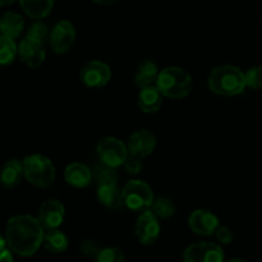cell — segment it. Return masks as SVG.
<instances>
[{"mask_svg": "<svg viewBox=\"0 0 262 262\" xmlns=\"http://www.w3.org/2000/svg\"><path fill=\"white\" fill-rule=\"evenodd\" d=\"M45 229L37 217L31 215H15L10 217L5 228L8 247L15 255L30 257L38 251L43 242Z\"/></svg>", "mask_w": 262, "mask_h": 262, "instance_id": "obj_1", "label": "cell"}, {"mask_svg": "<svg viewBox=\"0 0 262 262\" xmlns=\"http://www.w3.org/2000/svg\"><path fill=\"white\" fill-rule=\"evenodd\" d=\"M207 84L220 96H237L246 89L245 73L238 67L219 66L210 72Z\"/></svg>", "mask_w": 262, "mask_h": 262, "instance_id": "obj_2", "label": "cell"}, {"mask_svg": "<svg viewBox=\"0 0 262 262\" xmlns=\"http://www.w3.org/2000/svg\"><path fill=\"white\" fill-rule=\"evenodd\" d=\"M193 81L186 69L181 67H166L159 74L156 87L160 90L163 96L179 100L188 96L192 91Z\"/></svg>", "mask_w": 262, "mask_h": 262, "instance_id": "obj_3", "label": "cell"}, {"mask_svg": "<svg viewBox=\"0 0 262 262\" xmlns=\"http://www.w3.org/2000/svg\"><path fill=\"white\" fill-rule=\"evenodd\" d=\"M25 178L37 188H48L55 181V166L53 161L40 154H33L23 159Z\"/></svg>", "mask_w": 262, "mask_h": 262, "instance_id": "obj_4", "label": "cell"}, {"mask_svg": "<svg viewBox=\"0 0 262 262\" xmlns=\"http://www.w3.org/2000/svg\"><path fill=\"white\" fill-rule=\"evenodd\" d=\"M123 204L128 210L143 212L151 209L154 204V191L146 182L132 179L122 189Z\"/></svg>", "mask_w": 262, "mask_h": 262, "instance_id": "obj_5", "label": "cell"}, {"mask_svg": "<svg viewBox=\"0 0 262 262\" xmlns=\"http://www.w3.org/2000/svg\"><path fill=\"white\" fill-rule=\"evenodd\" d=\"M96 152L102 165L113 169L124 165L125 160L129 156L127 145L115 137L101 138L97 142Z\"/></svg>", "mask_w": 262, "mask_h": 262, "instance_id": "obj_6", "label": "cell"}, {"mask_svg": "<svg viewBox=\"0 0 262 262\" xmlns=\"http://www.w3.org/2000/svg\"><path fill=\"white\" fill-rule=\"evenodd\" d=\"M53 51L59 55L67 54L76 41V28L71 20L61 19L54 25L49 36Z\"/></svg>", "mask_w": 262, "mask_h": 262, "instance_id": "obj_7", "label": "cell"}, {"mask_svg": "<svg viewBox=\"0 0 262 262\" xmlns=\"http://www.w3.org/2000/svg\"><path fill=\"white\" fill-rule=\"evenodd\" d=\"M184 262H224V251L212 242H197L183 252Z\"/></svg>", "mask_w": 262, "mask_h": 262, "instance_id": "obj_8", "label": "cell"}, {"mask_svg": "<svg viewBox=\"0 0 262 262\" xmlns=\"http://www.w3.org/2000/svg\"><path fill=\"white\" fill-rule=\"evenodd\" d=\"M112 79V71L101 60H91L81 69V81L89 89H102Z\"/></svg>", "mask_w": 262, "mask_h": 262, "instance_id": "obj_9", "label": "cell"}, {"mask_svg": "<svg viewBox=\"0 0 262 262\" xmlns=\"http://www.w3.org/2000/svg\"><path fill=\"white\" fill-rule=\"evenodd\" d=\"M160 223L151 210L141 212L135 225V234L138 242L143 246H151L160 235Z\"/></svg>", "mask_w": 262, "mask_h": 262, "instance_id": "obj_10", "label": "cell"}, {"mask_svg": "<svg viewBox=\"0 0 262 262\" xmlns=\"http://www.w3.org/2000/svg\"><path fill=\"white\" fill-rule=\"evenodd\" d=\"M18 55L22 63L30 68H37L42 66L46 59V51L43 42L26 36L18 45Z\"/></svg>", "mask_w": 262, "mask_h": 262, "instance_id": "obj_11", "label": "cell"}, {"mask_svg": "<svg viewBox=\"0 0 262 262\" xmlns=\"http://www.w3.org/2000/svg\"><path fill=\"white\" fill-rule=\"evenodd\" d=\"M188 225L189 229L196 234L202 235V237H209V235L216 233V230L220 227V222L219 217L214 212L200 209L191 212L188 217Z\"/></svg>", "mask_w": 262, "mask_h": 262, "instance_id": "obj_12", "label": "cell"}, {"mask_svg": "<svg viewBox=\"0 0 262 262\" xmlns=\"http://www.w3.org/2000/svg\"><path fill=\"white\" fill-rule=\"evenodd\" d=\"M66 207L59 200H48L38 210V222L45 230L58 229L64 222Z\"/></svg>", "mask_w": 262, "mask_h": 262, "instance_id": "obj_13", "label": "cell"}, {"mask_svg": "<svg viewBox=\"0 0 262 262\" xmlns=\"http://www.w3.org/2000/svg\"><path fill=\"white\" fill-rule=\"evenodd\" d=\"M156 147V137L147 129L136 130L129 136L127 142L128 154L130 156L145 159L154 152Z\"/></svg>", "mask_w": 262, "mask_h": 262, "instance_id": "obj_14", "label": "cell"}, {"mask_svg": "<svg viewBox=\"0 0 262 262\" xmlns=\"http://www.w3.org/2000/svg\"><path fill=\"white\" fill-rule=\"evenodd\" d=\"M64 178L67 183L74 188H86L91 183L92 173L84 164L72 163L64 170Z\"/></svg>", "mask_w": 262, "mask_h": 262, "instance_id": "obj_15", "label": "cell"}, {"mask_svg": "<svg viewBox=\"0 0 262 262\" xmlns=\"http://www.w3.org/2000/svg\"><path fill=\"white\" fill-rule=\"evenodd\" d=\"M23 177H25L23 163L17 160V159L8 160L0 169V184L4 188L10 189L17 187L20 183Z\"/></svg>", "mask_w": 262, "mask_h": 262, "instance_id": "obj_16", "label": "cell"}, {"mask_svg": "<svg viewBox=\"0 0 262 262\" xmlns=\"http://www.w3.org/2000/svg\"><path fill=\"white\" fill-rule=\"evenodd\" d=\"M138 107L145 114H154L163 106V94L156 86L142 89L138 94Z\"/></svg>", "mask_w": 262, "mask_h": 262, "instance_id": "obj_17", "label": "cell"}, {"mask_svg": "<svg viewBox=\"0 0 262 262\" xmlns=\"http://www.w3.org/2000/svg\"><path fill=\"white\" fill-rule=\"evenodd\" d=\"M25 30V19L20 14L14 12H5L0 17V35L12 40L19 37Z\"/></svg>", "mask_w": 262, "mask_h": 262, "instance_id": "obj_18", "label": "cell"}, {"mask_svg": "<svg viewBox=\"0 0 262 262\" xmlns=\"http://www.w3.org/2000/svg\"><path fill=\"white\" fill-rule=\"evenodd\" d=\"M97 200L102 206L110 210H119L124 206L122 189L118 187V184L97 187Z\"/></svg>", "mask_w": 262, "mask_h": 262, "instance_id": "obj_19", "label": "cell"}, {"mask_svg": "<svg viewBox=\"0 0 262 262\" xmlns=\"http://www.w3.org/2000/svg\"><path fill=\"white\" fill-rule=\"evenodd\" d=\"M159 74H160V72H159L158 66L152 60H143L138 66L137 73L135 76L136 86L140 87L141 90L156 86Z\"/></svg>", "mask_w": 262, "mask_h": 262, "instance_id": "obj_20", "label": "cell"}, {"mask_svg": "<svg viewBox=\"0 0 262 262\" xmlns=\"http://www.w3.org/2000/svg\"><path fill=\"white\" fill-rule=\"evenodd\" d=\"M23 12L33 19H42L53 10L54 0H19Z\"/></svg>", "mask_w": 262, "mask_h": 262, "instance_id": "obj_21", "label": "cell"}, {"mask_svg": "<svg viewBox=\"0 0 262 262\" xmlns=\"http://www.w3.org/2000/svg\"><path fill=\"white\" fill-rule=\"evenodd\" d=\"M43 247L51 253H61L68 248L69 241L64 232L59 229L46 230L43 235Z\"/></svg>", "mask_w": 262, "mask_h": 262, "instance_id": "obj_22", "label": "cell"}, {"mask_svg": "<svg viewBox=\"0 0 262 262\" xmlns=\"http://www.w3.org/2000/svg\"><path fill=\"white\" fill-rule=\"evenodd\" d=\"M151 211L158 219H170L176 214V205L169 197L160 196L154 200Z\"/></svg>", "mask_w": 262, "mask_h": 262, "instance_id": "obj_23", "label": "cell"}, {"mask_svg": "<svg viewBox=\"0 0 262 262\" xmlns=\"http://www.w3.org/2000/svg\"><path fill=\"white\" fill-rule=\"evenodd\" d=\"M18 54V46L14 40L0 35V67H7L14 61Z\"/></svg>", "mask_w": 262, "mask_h": 262, "instance_id": "obj_24", "label": "cell"}, {"mask_svg": "<svg viewBox=\"0 0 262 262\" xmlns=\"http://www.w3.org/2000/svg\"><path fill=\"white\" fill-rule=\"evenodd\" d=\"M95 262H125V255L117 247H102Z\"/></svg>", "mask_w": 262, "mask_h": 262, "instance_id": "obj_25", "label": "cell"}, {"mask_svg": "<svg viewBox=\"0 0 262 262\" xmlns=\"http://www.w3.org/2000/svg\"><path fill=\"white\" fill-rule=\"evenodd\" d=\"M246 87L252 90L262 89V67L256 66L248 69L245 73Z\"/></svg>", "mask_w": 262, "mask_h": 262, "instance_id": "obj_26", "label": "cell"}, {"mask_svg": "<svg viewBox=\"0 0 262 262\" xmlns=\"http://www.w3.org/2000/svg\"><path fill=\"white\" fill-rule=\"evenodd\" d=\"M96 178L99 186H110V184H118V173L115 169L109 166H102L97 169Z\"/></svg>", "mask_w": 262, "mask_h": 262, "instance_id": "obj_27", "label": "cell"}, {"mask_svg": "<svg viewBox=\"0 0 262 262\" xmlns=\"http://www.w3.org/2000/svg\"><path fill=\"white\" fill-rule=\"evenodd\" d=\"M27 36L28 37H32L35 38V40L43 42V41L46 40V37L50 35H49L48 26L43 22H41V20H36V22H33L32 25L30 26V28H28Z\"/></svg>", "mask_w": 262, "mask_h": 262, "instance_id": "obj_28", "label": "cell"}, {"mask_svg": "<svg viewBox=\"0 0 262 262\" xmlns=\"http://www.w3.org/2000/svg\"><path fill=\"white\" fill-rule=\"evenodd\" d=\"M123 166H124L125 171H127L128 174H130V176H137V174H140L143 169L142 159L129 155Z\"/></svg>", "mask_w": 262, "mask_h": 262, "instance_id": "obj_29", "label": "cell"}, {"mask_svg": "<svg viewBox=\"0 0 262 262\" xmlns=\"http://www.w3.org/2000/svg\"><path fill=\"white\" fill-rule=\"evenodd\" d=\"M101 248L102 247H100L99 243L95 242V241L92 239L83 241L81 245L82 253H83L84 256H87V257H92V258L97 257V255H99V252L101 251Z\"/></svg>", "mask_w": 262, "mask_h": 262, "instance_id": "obj_30", "label": "cell"}, {"mask_svg": "<svg viewBox=\"0 0 262 262\" xmlns=\"http://www.w3.org/2000/svg\"><path fill=\"white\" fill-rule=\"evenodd\" d=\"M216 239L219 241L222 245H230L234 239V235L233 232L228 227H219V229L216 230Z\"/></svg>", "mask_w": 262, "mask_h": 262, "instance_id": "obj_31", "label": "cell"}, {"mask_svg": "<svg viewBox=\"0 0 262 262\" xmlns=\"http://www.w3.org/2000/svg\"><path fill=\"white\" fill-rule=\"evenodd\" d=\"M0 262H15L14 258H13L12 251L5 250L4 252L0 253Z\"/></svg>", "mask_w": 262, "mask_h": 262, "instance_id": "obj_32", "label": "cell"}, {"mask_svg": "<svg viewBox=\"0 0 262 262\" xmlns=\"http://www.w3.org/2000/svg\"><path fill=\"white\" fill-rule=\"evenodd\" d=\"M7 246H8V243H7V239H5V238L3 237L2 234H0V253H2V252H4L5 250H8V248H7Z\"/></svg>", "mask_w": 262, "mask_h": 262, "instance_id": "obj_33", "label": "cell"}, {"mask_svg": "<svg viewBox=\"0 0 262 262\" xmlns=\"http://www.w3.org/2000/svg\"><path fill=\"white\" fill-rule=\"evenodd\" d=\"M92 2H95L99 5H112L114 3H117L118 0H92Z\"/></svg>", "mask_w": 262, "mask_h": 262, "instance_id": "obj_34", "label": "cell"}, {"mask_svg": "<svg viewBox=\"0 0 262 262\" xmlns=\"http://www.w3.org/2000/svg\"><path fill=\"white\" fill-rule=\"evenodd\" d=\"M15 0H0V7H7V5H12Z\"/></svg>", "mask_w": 262, "mask_h": 262, "instance_id": "obj_35", "label": "cell"}, {"mask_svg": "<svg viewBox=\"0 0 262 262\" xmlns=\"http://www.w3.org/2000/svg\"><path fill=\"white\" fill-rule=\"evenodd\" d=\"M227 262H246V261L241 260V258H233V260H229V261H227Z\"/></svg>", "mask_w": 262, "mask_h": 262, "instance_id": "obj_36", "label": "cell"}]
</instances>
